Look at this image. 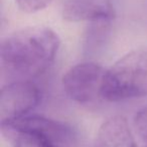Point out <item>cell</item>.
Returning a JSON list of instances; mask_svg holds the SVG:
<instances>
[{
    "label": "cell",
    "mask_w": 147,
    "mask_h": 147,
    "mask_svg": "<svg viewBox=\"0 0 147 147\" xmlns=\"http://www.w3.org/2000/svg\"><path fill=\"white\" fill-rule=\"evenodd\" d=\"M62 16L69 22H103L108 23L115 18L114 7L108 2L92 0H71L64 5Z\"/></svg>",
    "instance_id": "obj_6"
},
{
    "label": "cell",
    "mask_w": 147,
    "mask_h": 147,
    "mask_svg": "<svg viewBox=\"0 0 147 147\" xmlns=\"http://www.w3.org/2000/svg\"><path fill=\"white\" fill-rule=\"evenodd\" d=\"M134 125L140 137L147 142V106L142 108L135 115Z\"/></svg>",
    "instance_id": "obj_10"
},
{
    "label": "cell",
    "mask_w": 147,
    "mask_h": 147,
    "mask_svg": "<svg viewBox=\"0 0 147 147\" xmlns=\"http://www.w3.org/2000/svg\"><path fill=\"white\" fill-rule=\"evenodd\" d=\"M51 0H15L17 7L25 13H36L51 4Z\"/></svg>",
    "instance_id": "obj_9"
},
{
    "label": "cell",
    "mask_w": 147,
    "mask_h": 147,
    "mask_svg": "<svg viewBox=\"0 0 147 147\" xmlns=\"http://www.w3.org/2000/svg\"><path fill=\"white\" fill-rule=\"evenodd\" d=\"M40 91L30 80H18L4 86L0 92L1 126L27 115L38 105Z\"/></svg>",
    "instance_id": "obj_4"
},
{
    "label": "cell",
    "mask_w": 147,
    "mask_h": 147,
    "mask_svg": "<svg viewBox=\"0 0 147 147\" xmlns=\"http://www.w3.org/2000/svg\"><path fill=\"white\" fill-rule=\"evenodd\" d=\"M96 147H136L127 120L115 115L101 125Z\"/></svg>",
    "instance_id": "obj_7"
},
{
    "label": "cell",
    "mask_w": 147,
    "mask_h": 147,
    "mask_svg": "<svg viewBox=\"0 0 147 147\" xmlns=\"http://www.w3.org/2000/svg\"><path fill=\"white\" fill-rule=\"evenodd\" d=\"M107 69L95 62H83L71 67L63 76V87L71 99L80 104H92L103 99L102 89Z\"/></svg>",
    "instance_id": "obj_3"
},
{
    "label": "cell",
    "mask_w": 147,
    "mask_h": 147,
    "mask_svg": "<svg viewBox=\"0 0 147 147\" xmlns=\"http://www.w3.org/2000/svg\"><path fill=\"white\" fill-rule=\"evenodd\" d=\"M34 130L49 137L61 147H72L76 142L75 132L67 124L41 115H25L1 127Z\"/></svg>",
    "instance_id": "obj_5"
},
{
    "label": "cell",
    "mask_w": 147,
    "mask_h": 147,
    "mask_svg": "<svg viewBox=\"0 0 147 147\" xmlns=\"http://www.w3.org/2000/svg\"><path fill=\"white\" fill-rule=\"evenodd\" d=\"M61 39L45 26H30L6 36L0 46L3 66L14 74L36 77L53 62Z\"/></svg>",
    "instance_id": "obj_1"
},
{
    "label": "cell",
    "mask_w": 147,
    "mask_h": 147,
    "mask_svg": "<svg viewBox=\"0 0 147 147\" xmlns=\"http://www.w3.org/2000/svg\"><path fill=\"white\" fill-rule=\"evenodd\" d=\"M12 143V147H61L49 137L34 130L1 127Z\"/></svg>",
    "instance_id": "obj_8"
},
{
    "label": "cell",
    "mask_w": 147,
    "mask_h": 147,
    "mask_svg": "<svg viewBox=\"0 0 147 147\" xmlns=\"http://www.w3.org/2000/svg\"><path fill=\"white\" fill-rule=\"evenodd\" d=\"M102 96L112 102L147 96V46L128 52L107 69Z\"/></svg>",
    "instance_id": "obj_2"
}]
</instances>
